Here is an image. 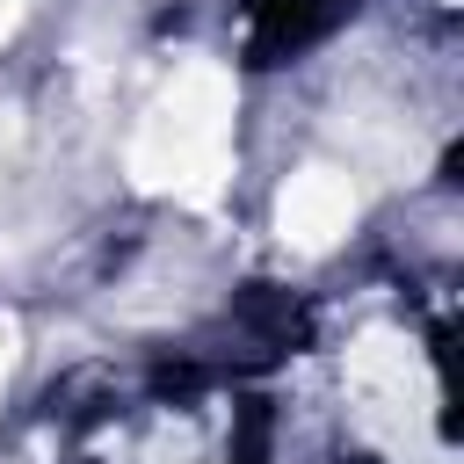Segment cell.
<instances>
[{
  "label": "cell",
  "instance_id": "1",
  "mask_svg": "<svg viewBox=\"0 0 464 464\" xmlns=\"http://www.w3.org/2000/svg\"><path fill=\"white\" fill-rule=\"evenodd\" d=\"M232 72L218 58H188L130 130V181L145 196L210 210L232 181Z\"/></svg>",
  "mask_w": 464,
  "mask_h": 464
},
{
  "label": "cell",
  "instance_id": "2",
  "mask_svg": "<svg viewBox=\"0 0 464 464\" xmlns=\"http://www.w3.org/2000/svg\"><path fill=\"white\" fill-rule=\"evenodd\" d=\"M348 225H355V188H348L341 167H297V174L283 181V196H276V232H283V246L326 254Z\"/></svg>",
  "mask_w": 464,
  "mask_h": 464
},
{
  "label": "cell",
  "instance_id": "3",
  "mask_svg": "<svg viewBox=\"0 0 464 464\" xmlns=\"http://www.w3.org/2000/svg\"><path fill=\"white\" fill-rule=\"evenodd\" d=\"M7 370H14V326H0V384H7Z\"/></svg>",
  "mask_w": 464,
  "mask_h": 464
},
{
  "label": "cell",
  "instance_id": "4",
  "mask_svg": "<svg viewBox=\"0 0 464 464\" xmlns=\"http://www.w3.org/2000/svg\"><path fill=\"white\" fill-rule=\"evenodd\" d=\"M14 22H22V0H0V44L14 36Z\"/></svg>",
  "mask_w": 464,
  "mask_h": 464
},
{
  "label": "cell",
  "instance_id": "5",
  "mask_svg": "<svg viewBox=\"0 0 464 464\" xmlns=\"http://www.w3.org/2000/svg\"><path fill=\"white\" fill-rule=\"evenodd\" d=\"M7 145H14V116L0 109V152H7Z\"/></svg>",
  "mask_w": 464,
  "mask_h": 464
}]
</instances>
